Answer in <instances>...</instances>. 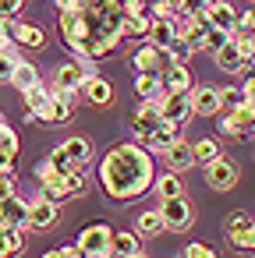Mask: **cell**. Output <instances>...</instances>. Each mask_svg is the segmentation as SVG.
I'll return each instance as SVG.
<instances>
[{"mask_svg": "<svg viewBox=\"0 0 255 258\" xmlns=\"http://www.w3.org/2000/svg\"><path fill=\"white\" fill-rule=\"evenodd\" d=\"M8 247H11V254H22L25 251V230H8Z\"/></svg>", "mask_w": 255, "mask_h": 258, "instance_id": "cell-43", "label": "cell"}, {"mask_svg": "<svg viewBox=\"0 0 255 258\" xmlns=\"http://www.w3.org/2000/svg\"><path fill=\"white\" fill-rule=\"evenodd\" d=\"M82 96H85L89 103H96V106H107V103L114 99V85H110L107 78L92 75V78H85V85H82Z\"/></svg>", "mask_w": 255, "mask_h": 258, "instance_id": "cell-21", "label": "cell"}, {"mask_svg": "<svg viewBox=\"0 0 255 258\" xmlns=\"http://www.w3.org/2000/svg\"><path fill=\"white\" fill-rule=\"evenodd\" d=\"M61 251H64V258H85L78 244H68V247H61Z\"/></svg>", "mask_w": 255, "mask_h": 258, "instance_id": "cell-48", "label": "cell"}, {"mask_svg": "<svg viewBox=\"0 0 255 258\" xmlns=\"http://www.w3.org/2000/svg\"><path fill=\"white\" fill-rule=\"evenodd\" d=\"M191 152H195V163H202V166H209V163H216V159L223 156L216 138H198V142L191 145Z\"/></svg>", "mask_w": 255, "mask_h": 258, "instance_id": "cell-29", "label": "cell"}, {"mask_svg": "<svg viewBox=\"0 0 255 258\" xmlns=\"http://www.w3.org/2000/svg\"><path fill=\"white\" fill-rule=\"evenodd\" d=\"M0 254H11V247H8V230H0ZM15 258V254H11Z\"/></svg>", "mask_w": 255, "mask_h": 258, "instance_id": "cell-49", "label": "cell"}, {"mask_svg": "<svg viewBox=\"0 0 255 258\" xmlns=\"http://www.w3.org/2000/svg\"><path fill=\"white\" fill-rule=\"evenodd\" d=\"M25 8V0H0V22H15Z\"/></svg>", "mask_w": 255, "mask_h": 258, "instance_id": "cell-39", "label": "cell"}, {"mask_svg": "<svg viewBox=\"0 0 255 258\" xmlns=\"http://www.w3.org/2000/svg\"><path fill=\"white\" fill-rule=\"evenodd\" d=\"M152 180H156V170H152V152L145 145L124 142V145H114L99 159V184H103L107 198L117 205L145 195L152 187Z\"/></svg>", "mask_w": 255, "mask_h": 258, "instance_id": "cell-1", "label": "cell"}, {"mask_svg": "<svg viewBox=\"0 0 255 258\" xmlns=\"http://www.w3.org/2000/svg\"><path fill=\"white\" fill-rule=\"evenodd\" d=\"M170 64H174L170 53L160 50V46H152V43H145V46H138V50L131 53V71H135V75H163Z\"/></svg>", "mask_w": 255, "mask_h": 258, "instance_id": "cell-3", "label": "cell"}, {"mask_svg": "<svg viewBox=\"0 0 255 258\" xmlns=\"http://www.w3.org/2000/svg\"><path fill=\"white\" fill-rule=\"evenodd\" d=\"M227 43H230V36H227V32H220V29H209V32H206V50H209L213 57H216Z\"/></svg>", "mask_w": 255, "mask_h": 258, "instance_id": "cell-36", "label": "cell"}, {"mask_svg": "<svg viewBox=\"0 0 255 258\" xmlns=\"http://www.w3.org/2000/svg\"><path fill=\"white\" fill-rule=\"evenodd\" d=\"M85 78H92V64L89 60H68L54 71V85L57 89H68V92H78L85 85Z\"/></svg>", "mask_w": 255, "mask_h": 258, "instance_id": "cell-5", "label": "cell"}, {"mask_svg": "<svg viewBox=\"0 0 255 258\" xmlns=\"http://www.w3.org/2000/svg\"><path fill=\"white\" fill-rule=\"evenodd\" d=\"M184 258H220L209 244H198V240H191L188 247H184Z\"/></svg>", "mask_w": 255, "mask_h": 258, "instance_id": "cell-41", "label": "cell"}, {"mask_svg": "<svg viewBox=\"0 0 255 258\" xmlns=\"http://www.w3.org/2000/svg\"><path fill=\"white\" fill-rule=\"evenodd\" d=\"M237 46H241V53H244V60L251 64L255 60V36H241V39H234Z\"/></svg>", "mask_w": 255, "mask_h": 258, "instance_id": "cell-46", "label": "cell"}, {"mask_svg": "<svg viewBox=\"0 0 255 258\" xmlns=\"http://www.w3.org/2000/svg\"><path fill=\"white\" fill-rule=\"evenodd\" d=\"M50 166H57L61 173H71V170H82V166H75L71 159H68V152H64V145H57V149H50Z\"/></svg>", "mask_w": 255, "mask_h": 258, "instance_id": "cell-35", "label": "cell"}, {"mask_svg": "<svg viewBox=\"0 0 255 258\" xmlns=\"http://www.w3.org/2000/svg\"><path fill=\"white\" fill-rule=\"evenodd\" d=\"M11 36H15V43H18V46H29V50H39V46H46V36H43V29H39V25H29V22H18V25H11Z\"/></svg>", "mask_w": 255, "mask_h": 258, "instance_id": "cell-22", "label": "cell"}, {"mask_svg": "<svg viewBox=\"0 0 255 258\" xmlns=\"http://www.w3.org/2000/svg\"><path fill=\"white\" fill-rule=\"evenodd\" d=\"M15 68H18V57L15 53H0V82H11L15 78Z\"/></svg>", "mask_w": 255, "mask_h": 258, "instance_id": "cell-40", "label": "cell"}, {"mask_svg": "<svg viewBox=\"0 0 255 258\" xmlns=\"http://www.w3.org/2000/svg\"><path fill=\"white\" fill-rule=\"evenodd\" d=\"M64 152H68V159H71L75 166H85V163L92 159V142L82 138V135H75V138L64 142Z\"/></svg>", "mask_w": 255, "mask_h": 258, "instance_id": "cell-27", "label": "cell"}, {"mask_svg": "<svg viewBox=\"0 0 255 258\" xmlns=\"http://www.w3.org/2000/svg\"><path fill=\"white\" fill-rule=\"evenodd\" d=\"M177 138H181V135H177V127L163 120V124H160V127H156V131H152V135H149V138L142 142V145H145L149 152H163V156H167V149H170V145H174Z\"/></svg>", "mask_w": 255, "mask_h": 258, "instance_id": "cell-24", "label": "cell"}, {"mask_svg": "<svg viewBox=\"0 0 255 258\" xmlns=\"http://www.w3.org/2000/svg\"><path fill=\"white\" fill-rule=\"evenodd\" d=\"M160 110H163V120L181 127L188 117H191V92H167L160 99Z\"/></svg>", "mask_w": 255, "mask_h": 258, "instance_id": "cell-9", "label": "cell"}, {"mask_svg": "<svg viewBox=\"0 0 255 258\" xmlns=\"http://www.w3.org/2000/svg\"><path fill=\"white\" fill-rule=\"evenodd\" d=\"M251 226H255V216H248V212H230V219H227V240H230L237 251H255Z\"/></svg>", "mask_w": 255, "mask_h": 258, "instance_id": "cell-6", "label": "cell"}, {"mask_svg": "<svg viewBox=\"0 0 255 258\" xmlns=\"http://www.w3.org/2000/svg\"><path fill=\"white\" fill-rule=\"evenodd\" d=\"M251 64H255V60H251Z\"/></svg>", "mask_w": 255, "mask_h": 258, "instance_id": "cell-54", "label": "cell"}, {"mask_svg": "<svg viewBox=\"0 0 255 258\" xmlns=\"http://www.w3.org/2000/svg\"><path fill=\"white\" fill-rule=\"evenodd\" d=\"M181 36V25L174 18H152V29H149V43L160 46V50H170V43Z\"/></svg>", "mask_w": 255, "mask_h": 258, "instance_id": "cell-17", "label": "cell"}, {"mask_svg": "<svg viewBox=\"0 0 255 258\" xmlns=\"http://www.w3.org/2000/svg\"><path fill=\"white\" fill-rule=\"evenodd\" d=\"M202 177H206V184H209L213 191H230V187L237 184V166H234L227 156H220L216 163H209V166H206V173H202Z\"/></svg>", "mask_w": 255, "mask_h": 258, "instance_id": "cell-11", "label": "cell"}, {"mask_svg": "<svg viewBox=\"0 0 255 258\" xmlns=\"http://www.w3.org/2000/svg\"><path fill=\"white\" fill-rule=\"evenodd\" d=\"M64 187H68V195H71V198H75V195H85V187H89L85 166H82V170H71V173H64Z\"/></svg>", "mask_w": 255, "mask_h": 258, "instance_id": "cell-34", "label": "cell"}, {"mask_svg": "<svg viewBox=\"0 0 255 258\" xmlns=\"http://www.w3.org/2000/svg\"><path fill=\"white\" fill-rule=\"evenodd\" d=\"M149 29H152V15H124L121 22L124 39H149Z\"/></svg>", "mask_w": 255, "mask_h": 258, "instance_id": "cell-25", "label": "cell"}, {"mask_svg": "<svg viewBox=\"0 0 255 258\" xmlns=\"http://www.w3.org/2000/svg\"><path fill=\"white\" fill-rule=\"evenodd\" d=\"M110 240H114V226L110 223H85L78 230V247L85 258H110Z\"/></svg>", "mask_w": 255, "mask_h": 258, "instance_id": "cell-2", "label": "cell"}, {"mask_svg": "<svg viewBox=\"0 0 255 258\" xmlns=\"http://www.w3.org/2000/svg\"><path fill=\"white\" fill-rule=\"evenodd\" d=\"M0 124H4V117H0Z\"/></svg>", "mask_w": 255, "mask_h": 258, "instance_id": "cell-53", "label": "cell"}, {"mask_svg": "<svg viewBox=\"0 0 255 258\" xmlns=\"http://www.w3.org/2000/svg\"><path fill=\"white\" fill-rule=\"evenodd\" d=\"M57 219H61V205H54L50 198H32L29 202V230H54L57 226Z\"/></svg>", "mask_w": 255, "mask_h": 258, "instance_id": "cell-8", "label": "cell"}, {"mask_svg": "<svg viewBox=\"0 0 255 258\" xmlns=\"http://www.w3.org/2000/svg\"><path fill=\"white\" fill-rule=\"evenodd\" d=\"M36 180H39V187H46V184H57V180H64V173H61L57 166H50V159L43 156V159H39V166H36Z\"/></svg>", "mask_w": 255, "mask_h": 258, "instance_id": "cell-33", "label": "cell"}, {"mask_svg": "<svg viewBox=\"0 0 255 258\" xmlns=\"http://www.w3.org/2000/svg\"><path fill=\"white\" fill-rule=\"evenodd\" d=\"M135 254H142V233H135V230H114L110 258H135Z\"/></svg>", "mask_w": 255, "mask_h": 258, "instance_id": "cell-15", "label": "cell"}, {"mask_svg": "<svg viewBox=\"0 0 255 258\" xmlns=\"http://www.w3.org/2000/svg\"><path fill=\"white\" fill-rule=\"evenodd\" d=\"M11 195H18L15 191V173H0V202H8Z\"/></svg>", "mask_w": 255, "mask_h": 258, "instance_id": "cell-45", "label": "cell"}, {"mask_svg": "<svg viewBox=\"0 0 255 258\" xmlns=\"http://www.w3.org/2000/svg\"><path fill=\"white\" fill-rule=\"evenodd\" d=\"M160 124H163V110H160V103H142V106L135 110V117H131V131H135L138 145H142Z\"/></svg>", "mask_w": 255, "mask_h": 258, "instance_id": "cell-10", "label": "cell"}, {"mask_svg": "<svg viewBox=\"0 0 255 258\" xmlns=\"http://www.w3.org/2000/svg\"><path fill=\"white\" fill-rule=\"evenodd\" d=\"M191 113H198V117H216V113H220V89H213V85L191 89Z\"/></svg>", "mask_w": 255, "mask_h": 258, "instance_id": "cell-13", "label": "cell"}, {"mask_svg": "<svg viewBox=\"0 0 255 258\" xmlns=\"http://www.w3.org/2000/svg\"><path fill=\"white\" fill-rule=\"evenodd\" d=\"M248 99H244V89L237 85V89H220V110L223 113H234L237 106H244Z\"/></svg>", "mask_w": 255, "mask_h": 258, "instance_id": "cell-31", "label": "cell"}, {"mask_svg": "<svg viewBox=\"0 0 255 258\" xmlns=\"http://www.w3.org/2000/svg\"><path fill=\"white\" fill-rule=\"evenodd\" d=\"M167 53H170V60H174V64H188V57H191V46H188V43L177 36V39L170 43V50H167Z\"/></svg>", "mask_w": 255, "mask_h": 258, "instance_id": "cell-38", "label": "cell"}, {"mask_svg": "<svg viewBox=\"0 0 255 258\" xmlns=\"http://www.w3.org/2000/svg\"><path fill=\"white\" fill-rule=\"evenodd\" d=\"M160 216H163V230H170V233H181V230L191 226V205L184 202V195L181 198H167L160 205Z\"/></svg>", "mask_w": 255, "mask_h": 258, "instance_id": "cell-7", "label": "cell"}, {"mask_svg": "<svg viewBox=\"0 0 255 258\" xmlns=\"http://www.w3.org/2000/svg\"><path fill=\"white\" fill-rule=\"evenodd\" d=\"M0 258H11V254H0Z\"/></svg>", "mask_w": 255, "mask_h": 258, "instance_id": "cell-51", "label": "cell"}, {"mask_svg": "<svg viewBox=\"0 0 255 258\" xmlns=\"http://www.w3.org/2000/svg\"><path fill=\"white\" fill-rule=\"evenodd\" d=\"M15 159H18V135L8 124H0V173H11Z\"/></svg>", "mask_w": 255, "mask_h": 258, "instance_id": "cell-20", "label": "cell"}, {"mask_svg": "<svg viewBox=\"0 0 255 258\" xmlns=\"http://www.w3.org/2000/svg\"><path fill=\"white\" fill-rule=\"evenodd\" d=\"M43 258H64V251H46Z\"/></svg>", "mask_w": 255, "mask_h": 258, "instance_id": "cell-50", "label": "cell"}, {"mask_svg": "<svg viewBox=\"0 0 255 258\" xmlns=\"http://www.w3.org/2000/svg\"><path fill=\"white\" fill-rule=\"evenodd\" d=\"M167 163H170V170L174 173H181V170H188L191 163H195V152H191V142H184V138H177L170 149H167Z\"/></svg>", "mask_w": 255, "mask_h": 258, "instance_id": "cell-26", "label": "cell"}, {"mask_svg": "<svg viewBox=\"0 0 255 258\" xmlns=\"http://www.w3.org/2000/svg\"><path fill=\"white\" fill-rule=\"evenodd\" d=\"M160 230H163V216H160V209H149V212L138 216V233L152 237V233H160Z\"/></svg>", "mask_w": 255, "mask_h": 258, "instance_id": "cell-32", "label": "cell"}, {"mask_svg": "<svg viewBox=\"0 0 255 258\" xmlns=\"http://www.w3.org/2000/svg\"><path fill=\"white\" fill-rule=\"evenodd\" d=\"M216 64H220V71H227V75H244V71H248V60H244V53H241V46H237L234 39L216 53Z\"/></svg>", "mask_w": 255, "mask_h": 258, "instance_id": "cell-19", "label": "cell"}, {"mask_svg": "<svg viewBox=\"0 0 255 258\" xmlns=\"http://www.w3.org/2000/svg\"><path fill=\"white\" fill-rule=\"evenodd\" d=\"M206 18H209V25L213 29H220V32H227V36H234V29H237V11H234V4H227V0H213V4L206 8Z\"/></svg>", "mask_w": 255, "mask_h": 258, "instance_id": "cell-12", "label": "cell"}, {"mask_svg": "<svg viewBox=\"0 0 255 258\" xmlns=\"http://www.w3.org/2000/svg\"><path fill=\"white\" fill-rule=\"evenodd\" d=\"M0 219H4L11 230H29V202L11 195L8 202H0Z\"/></svg>", "mask_w": 255, "mask_h": 258, "instance_id": "cell-16", "label": "cell"}, {"mask_svg": "<svg viewBox=\"0 0 255 258\" xmlns=\"http://www.w3.org/2000/svg\"><path fill=\"white\" fill-rule=\"evenodd\" d=\"M57 15H85V0H54Z\"/></svg>", "mask_w": 255, "mask_h": 258, "instance_id": "cell-42", "label": "cell"}, {"mask_svg": "<svg viewBox=\"0 0 255 258\" xmlns=\"http://www.w3.org/2000/svg\"><path fill=\"white\" fill-rule=\"evenodd\" d=\"M22 103H25V110H29L25 120H50V89L36 85V89L22 92Z\"/></svg>", "mask_w": 255, "mask_h": 258, "instance_id": "cell-14", "label": "cell"}, {"mask_svg": "<svg viewBox=\"0 0 255 258\" xmlns=\"http://www.w3.org/2000/svg\"><path fill=\"white\" fill-rule=\"evenodd\" d=\"M216 127L223 131V135H237V138H244V135H255V103H244V106H237L234 113H216Z\"/></svg>", "mask_w": 255, "mask_h": 258, "instance_id": "cell-4", "label": "cell"}, {"mask_svg": "<svg viewBox=\"0 0 255 258\" xmlns=\"http://www.w3.org/2000/svg\"><path fill=\"white\" fill-rule=\"evenodd\" d=\"M241 89H244V99H248V103H255V75H248Z\"/></svg>", "mask_w": 255, "mask_h": 258, "instance_id": "cell-47", "label": "cell"}, {"mask_svg": "<svg viewBox=\"0 0 255 258\" xmlns=\"http://www.w3.org/2000/svg\"><path fill=\"white\" fill-rule=\"evenodd\" d=\"M152 184H156V191H160V198H163V202H167V198H181V195H184V184H181V177H177L174 170H170V173H160Z\"/></svg>", "mask_w": 255, "mask_h": 258, "instance_id": "cell-30", "label": "cell"}, {"mask_svg": "<svg viewBox=\"0 0 255 258\" xmlns=\"http://www.w3.org/2000/svg\"><path fill=\"white\" fill-rule=\"evenodd\" d=\"M39 195H43V198H50L54 205H64V202L71 198V195H68V187H64V180H57V184H46Z\"/></svg>", "mask_w": 255, "mask_h": 258, "instance_id": "cell-37", "label": "cell"}, {"mask_svg": "<svg viewBox=\"0 0 255 258\" xmlns=\"http://www.w3.org/2000/svg\"><path fill=\"white\" fill-rule=\"evenodd\" d=\"M135 96L142 103H160L167 96L163 89V75H135Z\"/></svg>", "mask_w": 255, "mask_h": 258, "instance_id": "cell-18", "label": "cell"}, {"mask_svg": "<svg viewBox=\"0 0 255 258\" xmlns=\"http://www.w3.org/2000/svg\"><path fill=\"white\" fill-rule=\"evenodd\" d=\"M11 85H15V89H22V92L36 89V85H39V71H36V64H29V60H18V68H15V78H11Z\"/></svg>", "mask_w": 255, "mask_h": 258, "instance_id": "cell-28", "label": "cell"}, {"mask_svg": "<svg viewBox=\"0 0 255 258\" xmlns=\"http://www.w3.org/2000/svg\"><path fill=\"white\" fill-rule=\"evenodd\" d=\"M11 46H18L15 36H11V25H8V22H0V53H11Z\"/></svg>", "mask_w": 255, "mask_h": 258, "instance_id": "cell-44", "label": "cell"}, {"mask_svg": "<svg viewBox=\"0 0 255 258\" xmlns=\"http://www.w3.org/2000/svg\"><path fill=\"white\" fill-rule=\"evenodd\" d=\"M163 89L167 92H191V71H188V64H170L163 71Z\"/></svg>", "mask_w": 255, "mask_h": 258, "instance_id": "cell-23", "label": "cell"}, {"mask_svg": "<svg viewBox=\"0 0 255 258\" xmlns=\"http://www.w3.org/2000/svg\"><path fill=\"white\" fill-rule=\"evenodd\" d=\"M135 258H145V254H135Z\"/></svg>", "mask_w": 255, "mask_h": 258, "instance_id": "cell-52", "label": "cell"}]
</instances>
